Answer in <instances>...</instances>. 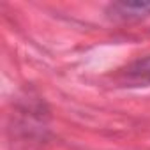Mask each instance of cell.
Here are the masks:
<instances>
[{"label": "cell", "instance_id": "6da1fadb", "mask_svg": "<svg viewBox=\"0 0 150 150\" xmlns=\"http://www.w3.org/2000/svg\"><path fill=\"white\" fill-rule=\"evenodd\" d=\"M108 14L113 20L120 21H132V20H141L150 14V2H141V0H134V2H113L108 7Z\"/></svg>", "mask_w": 150, "mask_h": 150}, {"label": "cell", "instance_id": "7a4b0ae2", "mask_svg": "<svg viewBox=\"0 0 150 150\" xmlns=\"http://www.w3.org/2000/svg\"><path fill=\"white\" fill-rule=\"evenodd\" d=\"M120 80L127 87H146L150 85V55L127 65L120 72Z\"/></svg>", "mask_w": 150, "mask_h": 150}]
</instances>
